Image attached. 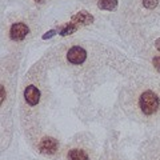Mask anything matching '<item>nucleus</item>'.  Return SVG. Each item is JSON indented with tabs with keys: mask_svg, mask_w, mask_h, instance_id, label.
<instances>
[{
	"mask_svg": "<svg viewBox=\"0 0 160 160\" xmlns=\"http://www.w3.org/2000/svg\"><path fill=\"white\" fill-rule=\"evenodd\" d=\"M98 7L104 11H112L118 7V0H99Z\"/></svg>",
	"mask_w": 160,
	"mask_h": 160,
	"instance_id": "nucleus-8",
	"label": "nucleus"
},
{
	"mask_svg": "<svg viewBox=\"0 0 160 160\" xmlns=\"http://www.w3.org/2000/svg\"><path fill=\"white\" fill-rule=\"evenodd\" d=\"M4 99H6V93H4V86H2V104H4Z\"/></svg>",
	"mask_w": 160,
	"mask_h": 160,
	"instance_id": "nucleus-13",
	"label": "nucleus"
},
{
	"mask_svg": "<svg viewBox=\"0 0 160 160\" xmlns=\"http://www.w3.org/2000/svg\"><path fill=\"white\" fill-rule=\"evenodd\" d=\"M155 46H156V48H158V51L160 52V39H158L156 42H155Z\"/></svg>",
	"mask_w": 160,
	"mask_h": 160,
	"instance_id": "nucleus-14",
	"label": "nucleus"
},
{
	"mask_svg": "<svg viewBox=\"0 0 160 160\" xmlns=\"http://www.w3.org/2000/svg\"><path fill=\"white\" fill-rule=\"evenodd\" d=\"M24 99L28 106H38L40 102V91L38 87L35 86H27L26 89H24Z\"/></svg>",
	"mask_w": 160,
	"mask_h": 160,
	"instance_id": "nucleus-6",
	"label": "nucleus"
},
{
	"mask_svg": "<svg viewBox=\"0 0 160 160\" xmlns=\"http://www.w3.org/2000/svg\"><path fill=\"white\" fill-rule=\"evenodd\" d=\"M36 2H43V0H36Z\"/></svg>",
	"mask_w": 160,
	"mask_h": 160,
	"instance_id": "nucleus-15",
	"label": "nucleus"
},
{
	"mask_svg": "<svg viewBox=\"0 0 160 160\" xmlns=\"http://www.w3.org/2000/svg\"><path fill=\"white\" fill-rule=\"evenodd\" d=\"M138 112L143 118H155L160 112V93L152 87H144L136 95Z\"/></svg>",
	"mask_w": 160,
	"mask_h": 160,
	"instance_id": "nucleus-1",
	"label": "nucleus"
},
{
	"mask_svg": "<svg viewBox=\"0 0 160 160\" xmlns=\"http://www.w3.org/2000/svg\"><path fill=\"white\" fill-rule=\"evenodd\" d=\"M68 160H91V149L83 144H76L67 149Z\"/></svg>",
	"mask_w": 160,
	"mask_h": 160,
	"instance_id": "nucleus-3",
	"label": "nucleus"
},
{
	"mask_svg": "<svg viewBox=\"0 0 160 160\" xmlns=\"http://www.w3.org/2000/svg\"><path fill=\"white\" fill-rule=\"evenodd\" d=\"M152 63H153V67L156 68V71L160 72V56H156V58H155Z\"/></svg>",
	"mask_w": 160,
	"mask_h": 160,
	"instance_id": "nucleus-11",
	"label": "nucleus"
},
{
	"mask_svg": "<svg viewBox=\"0 0 160 160\" xmlns=\"http://www.w3.org/2000/svg\"><path fill=\"white\" fill-rule=\"evenodd\" d=\"M59 147H60V144L58 142V139H55L52 136H47V135L42 136L38 142V151L44 155L56 153L59 151Z\"/></svg>",
	"mask_w": 160,
	"mask_h": 160,
	"instance_id": "nucleus-2",
	"label": "nucleus"
},
{
	"mask_svg": "<svg viewBox=\"0 0 160 160\" xmlns=\"http://www.w3.org/2000/svg\"><path fill=\"white\" fill-rule=\"evenodd\" d=\"M79 28V26H76L75 23H72V22H69L68 24H66L63 28H62V31H60V35H63V36H66V35H71V33H73L76 29Z\"/></svg>",
	"mask_w": 160,
	"mask_h": 160,
	"instance_id": "nucleus-9",
	"label": "nucleus"
},
{
	"mask_svg": "<svg viewBox=\"0 0 160 160\" xmlns=\"http://www.w3.org/2000/svg\"><path fill=\"white\" fill-rule=\"evenodd\" d=\"M93 20V18L89 15L87 11H80L79 13H76L75 16L72 18L71 22L75 23L76 26H82V24H88V23H91Z\"/></svg>",
	"mask_w": 160,
	"mask_h": 160,
	"instance_id": "nucleus-7",
	"label": "nucleus"
},
{
	"mask_svg": "<svg viewBox=\"0 0 160 160\" xmlns=\"http://www.w3.org/2000/svg\"><path fill=\"white\" fill-rule=\"evenodd\" d=\"M56 33L55 31H49L48 33H46V35H43V39H48V38H51V36H53V35Z\"/></svg>",
	"mask_w": 160,
	"mask_h": 160,
	"instance_id": "nucleus-12",
	"label": "nucleus"
},
{
	"mask_svg": "<svg viewBox=\"0 0 160 160\" xmlns=\"http://www.w3.org/2000/svg\"><path fill=\"white\" fill-rule=\"evenodd\" d=\"M87 59V52L86 49L79 47V46H75L72 48H69V51L67 53V60L71 64H75V66H79V64H83Z\"/></svg>",
	"mask_w": 160,
	"mask_h": 160,
	"instance_id": "nucleus-5",
	"label": "nucleus"
},
{
	"mask_svg": "<svg viewBox=\"0 0 160 160\" xmlns=\"http://www.w3.org/2000/svg\"><path fill=\"white\" fill-rule=\"evenodd\" d=\"M142 4L146 9H155L159 4V0H142Z\"/></svg>",
	"mask_w": 160,
	"mask_h": 160,
	"instance_id": "nucleus-10",
	"label": "nucleus"
},
{
	"mask_svg": "<svg viewBox=\"0 0 160 160\" xmlns=\"http://www.w3.org/2000/svg\"><path fill=\"white\" fill-rule=\"evenodd\" d=\"M29 33V28L26 23L18 22L12 24L11 29H9V38H11L13 42H22L27 38V35Z\"/></svg>",
	"mask_w": 160,
	"mask_h": 160,
	"instance_id": "nucleus-4",
	"label": "nucleus"
}]
</instances>
